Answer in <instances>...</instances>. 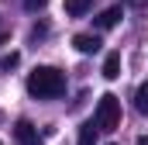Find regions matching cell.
Segmentation results:
<instances>
[{
	"instance_id": "cell-1",
	"label": "cell",
	"mask_w": 148,
	"mask_h": 145,
	"mask_svg": "<svg viewBox=\"0 0 148 145\" xmlns=\"http://www.w3.org/2000/svg\"><path fill=\"white\" fill-rule=\"evenodd\" d=\"M28 93L35 100H52V97H62L66 93V76L55 69V66H35L28 72Z\"/></svg>"
},
{
	"instance_id": "cell-2",
	"label": "cell",
	"mask_w": 148,
	"mask_h": 145,
	"mask_svg": "<svg viewBox=\"0 0 148 145\" xmlns=\"http://www.w3.org/2000/svg\"><path fill=\"white\" fill-rule=\"evenodd\" d=\"M97 128L100 131H114V128H121V100L114 97V93H103L100 100H97Z\"/></svg>"
},
{
	"instance_id": "cell-3",
	"label": "cell",
	"mask_w": 148,
	"mask_h": 145,
	"mask_svg": "<svg viewBox=\"0 0 148 145\" xmlns=\"http://www.w3.org/2000/svg\"><path fill=\"white\" fill-rule=\"evenodd\" d=\"M14 138H17V145H38V128L31 121H17L14 124Z\"/></svg>"
},
{
	"instance_id": "cell-4",
	"label": "cell",
	"mask_w": 148,
	"mask_h": 145,
	"mask_svg": "<svg viewBox=\"0 0 148 145\" xmlns=\"http://www.w3.org/2000/svg\"><path fill=\"white\" fill-rule=\"evenodd\" d=\"M73 45H76V52L93 55V52H100V45H103V41H100L97 35H86V31H83V35H76V38H73Z\"/></svg>"
},
{
	"instance_id": "cell-5",
	"label": "cell",
	"mask_w": 148,
	"mask_h": 145,
	"mask_svg": "<svg viewBox=\"0 0 148 145\" xmlns=\"http://www.w3.org/2000/svg\"><path fill=\"white\" fill-rule=\"evenodd\" d=\"M121 17H124V14H121V7H107V10H100L97 28H103V31H107V28H117V24H121Z\"/></svg>"
},
{
	"instance_id": "cell-6",
	"label": "cell",
	"mask_w": 148,
	"mask_h": 145,
	"mask_svg": "<svg viewBox=\"0 0 148 145\" xmlns=\"http://www.w3.org/2000/svg\"><path fill=\"white\" fill-rule=\"evenodd\" d=\"M121 76V52H107L103 59V79H117Z\"/></svg>"
},
{
	"instance_id": "cell-7",
	"label": "cell",
	"mask_w": 148,
	"mask_h": 145,
	"mask_svg": "<svg viewBox=\"0 0 148 145\" xmlns=\"http://www.w3.org/2000/svg\"><path fill=\"white\" fill-rule=\"evenodd\" d=\"M97 121H86V124H79V145H93L97 142Z\"/></svg>"
},
{
	"instance_id": "cell-8",
	"label": "cell",
	"mask_w": 148,
	"mask_h": 145,
	"mask_svg": "<svg viewBox=\"0 0 148 145\" xmlns=\"http://www.w3.org/2000/svg\"><path fill=\"white\" fill-rule=\"evenodd\" d=\"M90 7H93V0H66V14L69 17H83Z\"/></svg>"
},
{
	"instance_id": "cell-9",
	"label": "cell",
	"mask_w": 148,
	"mask_h": 145,
	"mask_svg": "<svg viewBox=\"0 0 148 145\" xmlns=\"http://www.w3.org/2000/svg\"><path fill=\"white\" fill-rule=\"evenodd\" d=\"M134 107L141 110V114H148V83L138 86V93H134Z\"/></svg>"
},
{
	"instance_id": "cell-10",
	"label": "cell",
	"mask_w": 148,
	"mask_h": 145,
	"mask_svg": "<svg viewBox=\"0 0 148 145\" xmlns=\"http://www.w3.org/2000/svg\"><path fill=\"white\" fill-rule=\"evenodd\" d=\"M17 62H21V55H17V52L3 55V59H0V72H10V69H17Z\"/></svg>"
},
{
	"instance_id": "cell-11",
	"label": "cell",
	"mask_w": 148,
	"mask_h": 145,
	"mask_svg": "<svg viewBox=\"0 0 148 145\" xmlns=\"http://www.w3.org/2000/svg\"><path fill=\"white\" fill-rule=\"evenodd\" d=\"M48 0H24V10H41Z\"/></svg>"
},
{
	"instance_id": "cell-12",
	"label": "cell",
	"mask_w": 148,
	"mask_h": 145,
	"mask_svg": "<svg viewBox=\"0 0 148 145\" xmlns=\"http://www.w3.org/2000/svg\"><path fill=\"white\" fill-rule=\"evenodd\" d=\"M48 35V28H45V24H35V28H31V38H45Z\"/></svg>"
},
{
	"instance_id": "cell-13",
	"label": "cell",
	"mask_w": 148,
	"mask_h": 145,
	"mask_svg": "<svg viewBox=\"0 0 148 145\" xmlns=\"http://www.w3.org/2000/svg\"><path fill=\"white\" fill-rule=\"evenodd\" d=\"M134 145H148V135H141V138H138V142H134Z\"/></svg>"
},
{
	"instance_id": "cell-14",
	"label": "cell",
	"mask_w": 148,
	"mask_h": 145,
	"mask_svg": "<svg viewBox=\"0 0 148 145\" xmlns=\"http://www.w3.org/2000/svg\"><path fill=\"white\" fill-rule=\"evenodd\" d=\"M138 7H148V0H138Z\"/></svg>"
},
{
	"instance_id": "cell-15",
	"label": "cell",
	"mask_w": 148,
	"mask_h": 145,
	"mask_svg": "<svg viewBox=\"0 0 148 145\" xmlns=\"http://www.w3.org/2000/svg\"><path fill=\"white\" fill-rule=\"evenodd\" d=\"M3 41H7V35H0V45H3Z\"/></svg>"
}]
</instances>
